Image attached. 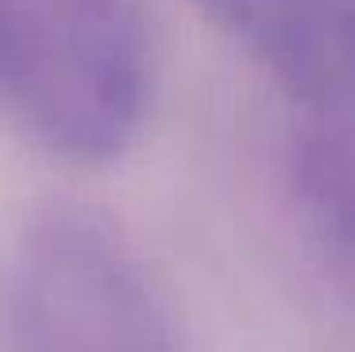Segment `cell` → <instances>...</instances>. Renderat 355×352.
Listing matches in <instances>:
<instances>
[{"instance_id":"4","label":"cell","mask_w":355,"mask_h":352,"mask_svg":"<svg viewBox=\"0 0 355 352\" xmlns=\"http://www.w3.org/2000/svg\"><path fill=\"white\" fill-rule=\"evenodd\" d=\"M291 201L336 288L355 303V144L299 125L287 152Z\"/></svg>"},{"instance_id":"1","label":"cell","mask_w":355,"mask_h":352,"mask_svg":"<svg viewBox=\"0 0 355 352\" xmlns=\"http://www.w3.org/2000/svg\"><path fill=\"white\" fill-rule=\"evenodd\" d=\"M140 0H0V125L72 167L132 148L151 103Z\"/></svg>"},{"instance_id":"3","label":"cell","mask_w":355,"mask_h":352,"mask_svg":"<svg viewBox=\"0 0 355 352\" xmlns=\"http://www.w3.org/2000/svg\"><path fill=\"white\" fill-rule=\"evenodd\" d=\"M302 110L355 144V0H189Z\"/></svg>"},{"instance_id":"2","label":"cell","mask_w":355,"mask_h":352,"mask_svg":"<svg viewBox=\"0 0 355 352\" xmlns=\"http://www.w3.org/2000/svg\"><path fill=\"white\" fill-rule=\"evenodd\" d=\"M0 352H182V333L121 235L49 208L0 246Z\"/></svg>"}]
</instances>
